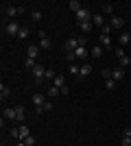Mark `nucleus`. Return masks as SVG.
I'll return each mask as SVG.
<instances>
[{"label": "nucleus", "instance_id": "obj_9", "mask_svg": "<svg viewBox=\"0 0 131 146\" xmlns=\"http://www.w3.org/2000/svg\"><path fill=\"white\" fill-rule=\"evenodd\" d=\"M26 55H29V59H37V55H39V46L31 44V46L26 48Z\"/></svg>", "mask_w": 131, "mask_h": 146}, {"label": "nucleus", "instance_id": "obj_36", "mask_svg": "<svg viewBox=\"0 0 131 146\" xmlns=\"http://www.w3.org/2000/svg\"><path fill=\"white\" fill-rule=\"evenodd\" d=\"M26 68H29V70H33V68H35V59H26V63H24Z\"/></svg>", "mask_w": 131, "mask_h": 146}, {"label": "nucleus", "instance_id": "obj_37", "mask_svg": "<svg viewBox=\"0 0 131 146\" xmlns=\"http://www.w3.org/2000/svg\"><path fill=\"white\" fill-rule=\"evenodd\" d=\"M114 52H116V57H118V59H120V57H125V50H122V48H116Z\"/></svg>", "mask_w": 131, "mask_h": 146}, {"label": "nucleus", "instance_id": "obj_4", "mask_svg": "<svg viewBox=\"0 0 131 146\" xmlns=\"http://www.w3.org/2000/svg\"><path fill=\"white\" fill-rule=\"evenodd\" d=\"M5 15H7L9 20H15V15H20V9H18L15 5H7V7H5Z\"/></svg>", "mask_w": 131, "mask_h": 146}, {"label": "nucleus", "instance_id": "obj_13", "mask_svg": "<svg viewBox=\"0 0 131 146\" xmlns=\"http://www.w3.org/2000/svg\"><path fill=\"white\" fill-rule=\"evenodd\" d=\"M92 24H94V26H100V29H103V26H105V15H103V13H96V15L92 18Z\"/></svg>", "mask_w": 131, "mask_h": 146}, {"label": "nucleus", "instance_id": "obj_30", "mask_svg": "<svg viewBox=\"0 0 131 146\" xmlns=\"http://www.w3.org/2000/svg\"><path fill=\"white\" fill-rule=\"evenodd\" d=\"M55 76H57V72H55V70H50V68H46V79L55 81Z\"/></svg>", "mask_w": 131, "mask_h": 146}, {"label": "nucleus", "instance_id": "obj_22", "mask_svg": "<svg viewBox=\"0 0 131 146\" xmlns=\"http://www.w3.org/2000/svg\"><path fill=\"white\" fill-rule=\"evenodd\" d=\"M29 135H31V131H29V127H24V124H22V127H20V142H22V140H26Z\"/></svg>", "mask_w": 131, "mask_h": 146}, {"label": "nucleus", "instance_id": "obj_23", "mask_svg": "<svg viewBox=\"0 0 131 146\" xmlns=\"http://www.w3.org/2000/svg\"><path fill=\"white\" fill-rule=\"evenodd\" d=\"M129 63H131V59H127V55L118 59V68H122V70H125V68H129Z\"/></svg>", "mask_w": 131, "mask_h": 146}, {"label": "nucleus", "instance_id": "obj_34", "mask_svg": "<svg viewBox=\"0 0 131 146\" xmlns=\"http://www.w3.org/2000/svg\"><path fill=\"white\" fill-rule=\"evenodd\" d=\"M22 142H24L26 146H33V144H35V137H33V135H29V137H26V140H22Z\"/></svg>", "mask_w": 131, "mask_h": 146}, {"label": "nucleus", "instance_id": "obj_32", "mask_svg": "<svg viewBox=\"0 0 131 146\" xmlns=\"http://www.w3.org/2000/svg\"><path fill=\"white\" fill-rule=\"evenodd\" d=\"M76 39H79V46H85V48H87V37H85V35L76 37Z\"/></svg>", "mask_w": 131, "mask_h": 146}, {"label": "nucleus", "instance_id": "obj_29", "mask_svg": "<svg viewBox=\"0 0 131 146\" xmlns=\"http://www.w3.org/2000/svg\"><path fill=\"white\" fill-rule=\"evenodd\" d=\"M105 87H107L109 92H112V90H116V81H114V79H107V81H105Z\"/></svg>", "mask_w": 131, "mask_h": 146}, {"label": "nucleus", "instance_id": "obj_7", "mask_svg": "<svg viewBox=\"0 0 131 146\" xmlns=\"http://www.w3.org/2000/svg\"><path fill=\"white\" fill-rule=\"evenodd\" d=\"M103 52H105V48H103V46H98V44H94L92 48H90V55H92L94 59H100V57H103Z\"/></svg>", "mask_w": 131, "mask_h": 146}, {"label": "nucleus", "instance_id": "obj_16", "mask_svg": "<svg viewBox=\"0 0 131 146\" xmlns=\"http://www.w3.org/2000/svg\"><path fill=\"white\" fill-rule=\"evenodd\" d=\"M9 96H11V92H9V85H5V83H2V85H0V100L5 103V98H9Z\"/></svg>", "mask_w": 131, "mask_h": 146}, {"label": "nucleus", "instance_id": "obj_2", "mask_svg": "<svg viewBox=\"0 0 131 146\" xmlns=\"http://www.w3.org/2000/svg\"><path fill=\"white\" fill-rule=\"evenodd\" d=\"M74 18H76V22L81 24V22H92L94 15H92V11H90V9H85V7H83L79 13H74Z\"/></svg>", "mask_w": 131, "mask_h": 146}, {"label": "nucleus", "instance_id": "obj_10", "mask_svg": "<svg viewBox=\"0 0 131 146\" xmlns=\"http://www.w3.org/2000/svg\"><path fill=\"white\" fill-rule=\"evenodd\" d=\"M53 85L59 87V90H63V87H68V83H66V76H61V74H57L55 81H53Z\"/></svg>", "mask_w": 131, "mask_h": 146}, {"label": "nucleus", "instance_id": "obj_40", "mask_svg": "<svg viewBox=\"0 0 131 146\" xmlns=\"http://www.w3.org/2000/svg\"><path fill=\"white\" fill-rule=\"evenodd\" d=\"M103 76H105V81L112 79V70H103Z\"/></svg>", "mask_w": 131, "mask_h": 146}, {"label": "nucleus", "instance_id": "obj_1", "mask_svg": "<svg viewBox=\"0 0 131 146\" xmlns=\"http://www.w3.org/2000/svg\"><path fill=\"white\" fill-rule=\"evenodd\" d=\"M20 29H22V24H20L18 20H9V22L5 24V33H7L9 37H18Z\"/></svg>", "mask_w": 131, "mask_h": 146}, {"label": "nucleus", "instance_id": "obj_38", "mask_svg": "<svg viewBox=\"0 0 131 146\" xmlns=\"http://www.w3.org/2000/svg\"><path fill=\"white\" fill-rule=\"evenodd\" d=\"M11 137H18L20 140V129H11Z\"/></svg>", "mask_w": 131, "mask_h": 146}, {"label": "nucleus", "instance_id": "obj_12", "mask_svg": "<svg viewBox=\"0 0 131 146\" xmlns=\"http://www.w3.org/2000/svg\"><path fill=\"white\" fill-rule=\"evenodd\" d=\"M87 55H90V48H85V46H79V48L74 50V57H76V59H85Z\"/></svg>", "mask_w": 131, "mask_h": 146}, {"label": "nucleus", "instance_id": "obj_21", "mask_svg": "<svg viewBox=\"0 0 131 146\" xmlns=\"http://www.w3.org/2000/svg\"><path fill=\"white\" fill-rule=\"evenodd\" d=\"M70 74H72V76H81V66H76V63H70Z\"/></svg>", "mask_w": 131, "mask_h": 146}, {"label": "nucleus", "instance_id": "obj_41", "mask_svg": "<svg viewBox=\"0 0 131 146\" xmlns=\"http://www.w3.org/2000/svg\"><path fill=\"white\" fill-rule=\"evenodd\" d=\"M122 146H131V137H122Z\"/></svg>", "mask_w": 131, "mask_h": 146}, {"label": "nucleus", "instance_id": "obj_35", "mask_svg": "<svg viewBox=\"0 0 131 146\" xmlns=\"http://www.w3.org/2000/svg\"><path fill=\"white\" fill-rule=\"evenodd\" d=\"M66 59H68L70 63H74V61H76V57H74V52H66Z\"/></svg>", "mask_w": 131, "mask_h": 146}, {"label": "nucleus", "instance_id": "obj_24", "mask_svg": "<svg viewBox=\"0 0 131 146\" xmlns=\"http://www.w3.org/2000/svg\"><path fill=\"white\" fill-rule=\"evenodd\" d=\"M29 35H31V31H29V26H22V29H20V33H18V37H20V39H26Z\"/></svg>", "mask_w": 131, "mask_h": 146}, {"label": "nucleus", "instance_id": "obj_15", "mask_svg": "<svg viewBox=\"0 0 131 146\" xmlns=\"http://www.w3.org/2000/svg\"><path fill=\"white\" fill-rule=\"evenodd\" d=\"M118 44H120V48H122V46H129V44H131V35H129V33H120Z\"/></svg>", "mask_w": 131, "mask_h": 146}, {"label": "nucleus", "instance_id": "obj_28", "mask_svg": "<svg viewBox=\"0 0 131 146\" xmlns=\"http://www.w3.org/2000/svg\"><path fill=\"white\" fill-rule=\"evenodd\" d=\"M31 18H33V22H39V20H42V11H39V9H35V11L31 13Z\"/></svg>", "mask_w": 131, "mask_h": 146}, {"label": "nucleus", "instance_id": "obj_19", "mask_svg": "<svg viewBox=\"0 0 131 146\" xmlns=\"http://www.w3.org/2000/svg\"><path fill=\"white\" fill-rule=\"evenodd\" d=\"M15 111H18V118H15V120L24 124V118H26V111H24V107H15Z\"/></svg>", "mask_w": 131, "mask_h": 146}, {"label": "nucleus", "instance_id": "obj_18", "mask_svg": "<svg viewBox=\"0 0 131 146\" xmlns=\"http://www.w3.org/2000/svg\"><path fill=\"white\" fill-rule=\"evenodd\" d=\"M46 96H48V98H55V96H61V90H59V87H55V85H53V87H50V90H48V92H46Z\"/></svg>", "mask_w": 131, "mask_h": 146}, {"label": "nucleus", "instance_id": "obj_20", "mask_svg": "<svg viewBox=\"0 0 131 146\" xmlns=\"http://www.w3.org/2000/svg\"><path fill=\"white\" fill-rule=\"evenodd\" d=\"M92 22H81V24H79V29H81V33L83 35H85V33H90V31H92Z\"/></svg>", "mask_w": 131, "mask_h": 146}, {"label": "nucleus", "instance_id": "obj_17", "mask_svg": "<svg viewBox=\"0 0 131 146\" xmlns=\"http://www.w3.org/2000/svg\"><path fill=\"white\" fill-rule=\"evenodd\" d=\"M68 7H70V9H72V13H79V11H81V9H83L79 0H70V2H68Z\"/></svg>", "mask_w": 131, "mask_h": 146}, {"label": "nucleus", "instance_id": "obj_8", "mask_svg": "<svg viewBox=\"0 0 131 146\" xmlns=\"http://www.w3.org/2000/svg\"><path fill=\"white\" fill-rule=\"evenodd\" d=\"M2 116H5L7 120H15V118H18V111H15V107H5Z\"/></svg>", "mask_w": 131, "mask_h": 146}, {"label": "nucleus", "instance_id": "obj_3", "mask_svg": "<svg viewBox=\"0 0 131 146\" xmlns=\"http://www.w3.org/2000/svg\"><path fill=\"white\" fill-rule=\"evenodd\" d=\"M109 26H112L114 31H122V26H125V18H120V15H114V18L109 20Z\"/></svg>", "mask_w": 131, "mask_h": 146}, {"label": "nucleus", "instance_id": "obj_5", "mask_svg": "<svg viewBox=\"0 0 131 146\" xmlns=\"http://www.w3.org/2000/svg\"><path fill=\"white\" fill-rule=\"evenodd\" d=\"M63 46H66V52H74V50L79 48V39H76V37H70Z\"/></svg>", "mask_w": 131, "mask_h": 146}, {"label": "nucleus", "instance_id": "obj_11", "mask_svg": "<svg viewBox=\"0 0 131 146\" xmlns=\"http://www.w3.org/2000/svg\"><path fill=\"white\" fill-rule=\"evenodd\" d=\"M33 103H35V107H44V103H46V94H33Z\"/></svg>", "mask_w": 131, "mask_h": 146}, {"label": "nucleus", "instance_id": "obj_33", "mask_svg": "<svg viewBox=\"0 0 131 146\" xmlns=\"http://www.w3.org/2000/svg\"><path fill=\"white\" fill-rule=\"evenodd\" d=\"M42 111H53V103H50V100H46V103H44V107H42Z\"/></svg>", "mask_w": 131, "mask_h": 146}, {"label": "nucleus", "instance_id": "obj_26", "mask_svg": "<svg viewBox=\"0 0 131 146\" xmlns=\"http://www.w3.org/2000/svg\"><path fill=\"white\" fill-rule=\"evenodd\" d=\"M103 15H114V5H103Z\"/></svg>", "mask_w": 131, "mask_h": 146}, {"label": "nucleus", "instance_id": "obj_14", "mask_svg": "<svg viewBox=\"0 0 131 146\" xmlns=\"http://www.w3.org/2000/svg\"><path fill=\"white\" fill-rule=\"evenodd\" d=\"M122 76H125V70H122V68H114V70H112V79L116 81V83H118Z\"/></svg>", "mask_w": 131, "mask_h": 146}, {"label": "nucleus", "instance_id": "obj_39", "mask_svg": "<svg viewBox=\"0 0 131 146\" xmlns=\"http://www.w3.org/2000/svg\"><path fill=\"white\" fill-rule=\"evenodd\" d=\"M122 137H131V127H127L125 131H122Z\"/></svg>", "mask_w": 131, "mask_h": 146}, {"label": "nucleus", "instance_id": "obj_6", "mask_svg": "<svg viewBox=\"0 0 131 146\" xmlns=\"http://www.w3.org/2000/svg\"><path fill=\"white\" fill-rule=\"evenodd\" d=\"M98 46H103L105 50H112V37L109 35H98Z\"/></svg>", "mask_w": 131, "mask_h": 146}, {"label": "nucleus", "instance_id": "obj_42", "mask_svg": "<svg viewBox=\"0 0 131 146\" xmlns=\"http://www.w3.org/2000/svg\"><path fill=\"white\" fill-rule=\"evenodd\" d=\"M15 146H26V144H24V142H18V144H15Z\"/></svg>", "mask_w": 131, "mask_h": 146}, {"label": "nucleus", "instance_id": "obj_31", "mask_svg": "<svg viewBox=\"0 0 131 146\" xmlns=\"http://www.w3.org/2000/svg\"><path fill=\"white\" fill-rule=\"evenodd\" d=\"M112 26H109V24H105V26H103V29H100V35H109V33H112Z\"/></svg>", "mask_w": 131, "mask_h": 146}, {"label": "nucleus", "instance_id": "obj_27", "mask_svg": "<svg viewBox=\"0 0 131 146\" xmlns=\"http://www.w3.org/2000/svg\"><path fill=\"white\" fill-rule=\"evenodd\" d=\"M90 72H92V66H90V63H83L81 66V76H87Z\"/></svg>", "mask_w": 131, "mask_h": 146}, {"label": "nucleus", "instance_id": "obj_25", "mask_svg": "<svg viewBox=\"0 0 131 146\" xmlns=\"http://www.w3.org/2000/svg\"><path fill=\"white\" fill-rule=\"evenodd\" d=\"M50 46H53V42H50L48 37H46V39H39V48H44V50H48Z\"/></svg>", "mask_w": 131, "mask_h": 146}]
</instances>
